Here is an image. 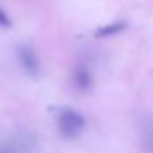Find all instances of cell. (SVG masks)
<instances>
[{"label":"cell","instance_id":"6","mask_svg":"<svg viewBox=\"0 0 153 153\" xmlns=\"http://www.w3.org/2000/svg\"><path fill=\"white\" fill-rule=\"evenodd\" d=\"M0 153H13V151H9V149H6V148H2V149H0Z\"/></svg>","mask_w":153,"mask_h":153},{"label":"cell","instance_id":"4","mask_svg":"<svg viewBox=\"0 0 153 153\" xmlns=\"http://www.w3.org/2000/svg\"><path fill=\"white\" fill-rule=\"evenodd\" d=\"M126 29H128V22H124V20L108 22V24L96 29V38H114V36L123 34Z\"/></svg>","mask_w":153,"mask_h":153},{"label":"cell","instance_id":"2","mask_svg":"<svg viewBox=\"0 0 153 153\" xmlns=\"http://www.w3.org/2000/svg\"><path fill=\"white\" fill-rule=\"evenodd\" d=\"M16 58L22 65V68L33 76V78H38L40 76V70H42V65H40V58L36 54V51L29 45V43H20L16 47Z\"/></svg>","mask_w":153,"mask_h":153},{"label":"cell","instance_id":"1","mask_svg":"<svg viewBox=\"0 0 153 153\" xmlns=\"http://www.w3.org/2000/svg\"><path fill=\"white\" fill-rule=\"evenodd\" d=\"M87 128V117L74 110V108H63L58 115V131L65 139H78L81 131Z\"/></svg>","mask_w":153,"mask_h":153},{"label":"cell","instance_id":"3","mask_svg":"<svg viewBox=\"0 0 153 153\" xmlns=\"http://www.w3.org/2000/svg\"><path fill=\"white\" fill-rule=\"evenodd\" d=\"M72 87L78 92H88L94 87V78L88 67L85 65H78L72 70Z\"/></svg>","mask_w":153,"mask_h":153},{"label":"cell","instance_id":"5","mask_svg":"<svg viewBox=\"0 0 153 153\" xmlns=\"http://www.w3.org/2000/svg\"><path fill=\"white\" fill-rule=\"evenodd\" d=\"M13 25V20H11V16L0 7V27H6V29H9Z\"/></svg>","mask_w":153,"mask_h":153}]
</instances>
